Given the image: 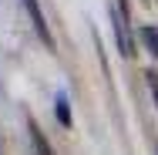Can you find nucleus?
I'll use <instances>...</instances> for the list:
<instances>
[{"instance_id": "nucleus-1", "label": "nucleus", "mask_w": 158, "mask_h": 155, "mask_svg": "<svg viewBox=\"0 0 158 155\" xmlns=\"http://www.w3.org/2000/svg\"><path fill=\"white\" fill-rule=\"evenodd\" d=\"M24 3V10H27V17H31L34 31H37V37L47 44V47H54V37H51V27H47V17H44V10H40V3L37 0H20Z\"/></svg>"}, {"instance_id": "nucleus-2", "label": "nucleus", "mask_w": 158, "mask_h": 155, "mask_svg": "<svg viewBox=\"0 0 158 155\" xmlns=\"http://www.w3.org/2000/svg\"><path fill=\"white\" fill-rule=\"evenodd\" d=\"M108 14H111V24H114V37H118V51L121 54H131V37H128V20H125V14L118 10V7H108Z\"/></svg>"}, {"instance_id": "nucleus-3", "label": "nucleus", "mask_w": 158, "mask_h": 155, "mask_svg": "<svg viewBox=\"0 0 158 155\" xmlns=\"http://www.w3.org/2000/svg\"><path fill=\"white\" fill-rule=\"evenodd\" d=\"M138 37H141L145 51L158 61V27H155V24H141V27H138Z\"/></svg>"}, {"instance_id": "nucleus-4", "label": "nucleus", "mask_w": 158, "mask_h": 155, "mask_svg": "<svg viewBox=\"0 0 158 155\" xmlns=\"http://www.w3.org/2000/svg\"><path fill=\"white\" fill-rule=\"evenodd\" d=\"M54 115H57V122H61L64 128L74 125V118H71V101H67V94H64V91L54 94Z\"/></svg>"}, {"instance_id": "nucleus-5", "label": "nucleus", "mask_w": 158, "mask_h": 155, "mask_svg": "<svg viewBox=\"0 0 158 155\" xmlns=\"http://www.w3.org/2000/svg\"><path fill=\"white\" fill-rule=\"evenodd\" d=\"M27 131H31V145H34V155H54L51 152V142H47V138H44V131H40V128H37V125H27Z\"/></svg>"}, {"instance_id": "nucleus-6", "label": "nucleus", "mask_w": 158, "mask_h": 155, "mask_svg": "<svg viewBox=\"0 0 158 155\" xmlns=\"http://www.w3.org/2000/svg\"><path fill=\"white\" fill-rule=\"evenodd\" d=\"M145 78H148V88H152V94H155V101H158V74H155V71H148Z\"/></svg>"}]
</instances>
